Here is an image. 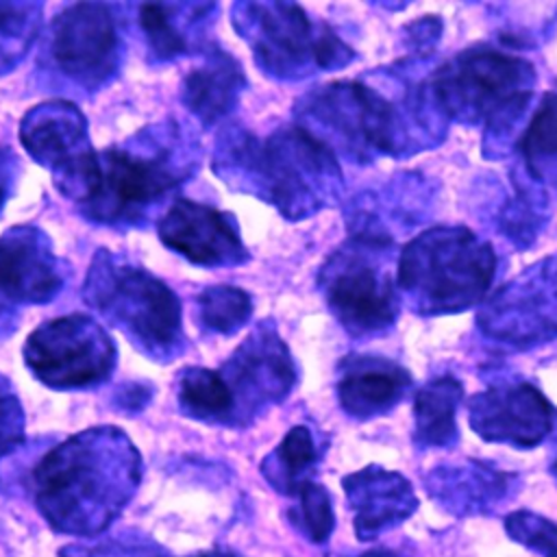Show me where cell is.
<instances>
[{"label": "cell", "mask_w": 557, "mask_h": 557, "mask_svg": "<svg viewBox=\"0 0 557 557\" xmlns=\"http://www.w3.org/2000/svg\"><path fill=\"white\" fill-rule=\"evenodd\" d=\"M137 481V453L122 433L91 431L48 453L37 470V503L63 533H96L124 507Z\"/></svg>", "instance_id": "cell-1"}, {"label": "cell", "mask_w": 557, "mask_h": 557, "mask_svg": "<svg viewBox=\"0 0 557 557\" xmlns=\"http://www.w3.org/2000/svg\"><path fill=\"white\" fill-rule=\"evenodd\" d=\"M494 268L490 244L468 228L437 226L403 248L396 285L426 313H455L485 296Z\"/></svg>", "instance_id": "cell-2"}, {"label": "cell", "mask_w": 557, "mask_h": 557, "mask_svg": "<svg viewBox=\"0 0 557 557\" xmlns=\"http://www.w3.org/2000/svg\"><path fill=\"white\" fill-rule=\"evenodd\" d=\"M533 67L500 50H468L442 65L433 76L437 102L468 122H511L533 89Z\"/></svg>", "instance_id": "cell-3"}, {"label": "cell", "mask_w": 557, "mask_h": 557, "mask_svg": "<svg viewBox=\"0 0 557 557\" xmlns=\"http://www.w3.org/2000/svg\"><path fill=\"white\" fill-rule=\"evenodd\" d=\"M91 287L94 307L124 324L146 348L170 350L181 331V309L168 285L133 268H100Z\"/></svg>", "instance_id": "cell-4"}, {"label": "cell", "mask_w": 557, "mask_h": 557, "mask_svg": "<svg viewBox=\"0 0 557 557\" xmlns=\"http://www.w3.org/2000/svg\"><path fill=\"white\" fill-rule=\"evenodd\" d=\"M113 344L87 315H67L39 326L26 342L24 359L52 387H83L107 376Z\"/></svg>", "instance_id": "cell-5"}, {"label": "cell", "mask_w": 557, "mask_h": 557, "mask_svg": "<svg viewBox=\"0 0 557 557\" xmlns=\"http://www.w3.org/2000/svg\"><path fill=\"white\" fill-rule=\"evenodd\" d=\"M183 174L165 154L141 157L126 150H107L96 157L83 202L98 220L128 218L152 205L181 183Z\"/></svg>", "instance_id": "cell-6"}, {"label": "cell", "mask_w": 557, "mask_h": 557, "mask_svg": "<svg viewBox=\"0 0 557 557\" xmlns=\"http://www.w3.org/2000/svg\"><path fill=\"white\" fill-rule=\"evenodd\" d=\"M363 250L366 244H359L339 261H331L324 278L333 313L352 333L383 331L396 318L394 285Z\"/></svg>", "instance_id": "cell-7"}, {"label": "cell", "mask_w": 557, "mask_h": 557, "mask_svg": "<svg viewBox=\"0 0 557 557\" xmlns=\"http://www.w3.org/2000/svg\"><path fill=\"white\" fill-rule=\"evenodd\" d=\"M261 15L250 24L255 48L270 70L292 72L313 61L318 67L339 65L348 59L344 44L329 30L313 33L307 15L292 4H257Z\"/></svg>", "instance_id": "cell-8"}, {"label": "cell", "mask_w": 557, "mask_h": 557, "mask_svg": "<svg viewBox=\"0 0 557 557\" xmlns=\"http://www.w3.org/2000/svg\"><path fill=\"white\" fill-rule=\"evenodd\" d=\"M468 416L483 440L529 448L553 431L555 409L531 383H516L476 394L468 403Z\"/></svg>", "instance_id": "cell-9"}, {"label": "cell", "mask_w": 557, "mask_h": 557, "mask_svg": "<svg viewBox=\"0 0 557 557\" xmlns=\"http://www.w3.org/2000/svg\"><path fill=\"white\" fill-rule=\"evenodd\" d=\"M117 33L111 15L100 4H76L52 26V57L63 74L98 83L115 67Z\"/></svg>", "instance_id": "cell-10"}, {"label": "cell", "mask_w": 557, "mask_h": 557, "mask_svg": "<svg viewBox=\"0 0 557 557\" xmlns=\"http://www.w3.org/2000/svg\"><path fill=\"white\" fill-rule=\"evenodd\" d=\"M159 235L165 246L191 263L228 265L246 259L235 224L218 209L191 200H178L170 207L159 224Z\"/></svg>", "instance_id": "cell-11"}, {"label": "cell", "mask_w": 557, "mask_h": 557, "mask_svg": "<svg viewBox=\"0 0 557 557\" xmlns=\"http://www.w3.org/2000/svg\"><path fill=\"white\" fill-rule=\"evenodd\" d=\"M22 141L37 161L57 165L67 191L76 189L96 157L83 148L85 122L67 102H52L35 109L24 120Z\"/></svg>", "instance_id": "cell-12"}, {"label": "cell", "mask_w": 557, "mask_h": 557, "mask_svg": "<svg viewBox=\"0 0 557 557\" xmlns=\"http://www.w3.org/2000/svg\"><path fill=\"white\" fill-rule=\"evenodd\" d=\"M315 109L346 137V141L366 150H394L398 133L396 113L374 89L359 83L329 85L315 102Z\"/></svg>", "instance_id": "cell-13"}, {"label": "cell", "mask_w": 557, "mask_h": 557, "mask_svg": "<svg viewBox=\"0 0 557 557\" xmlns=\"http://www.w3.org/2000/svg\"><path fill=\"white\" fill-rule=\"evenodd\" d=\"M346 496L355 509V533L361 540L403 522L418 500L409 481L396 472L368 468L344 479Z\"/></svg>", "instance_id": "cell-14"}, {"label": "cell", "mask_w": 557, "mask_h": 557, "mask_svg": "<svg viewBox=\"0 0 557 557\" xmlns=\"http://www.w3.org/2000/svg\"><path fill=\"white\" fill-rule=\"evenodd\" d=\"M61 278L35 231L15 228L0 237V294L11 300H48Z\"/></svg>", "instance_id": "cell-15"}, {"label": "cell", "mask_w": 557, "mask_h": 557, "mask_svg": "<svg viewBox=\"0 0 557 557\" xmlns=\"http://www.w3.org/2000/svg\"><path fill=\"white\" fill-rule=\"evenodd\" d=\"M411 385L405 368L381 357H352L344 366L337 396L346 413L372 418L392 409Z\"/></svg>", "instance_id": "cell-16"}, {"label": "cell", "mask_w": 557, "mask_h": 557, "mask_svg": "<svg viewBox=\"0 0 557 557\" xmlns=\"http://www.w3.org/2000/svg\"><path fill=\"white\" fill-rule=\"evenodd\" d=\"M242 72L226 54L211 57L185 81V102L205 122H215L237 100Z\"/></svg>", "instance_id": "cell-17"}, {"label": "cell", "mask_w": 557, "mask_h": 557, "mask_svg": "<svg viewBox=\"0 0 557 557\" xmlns=\"http://www.w3.org/2000/svg\"><path fill=\"white\" fill-rule=\"evenodd\" d=\"M463 396V387L457 379L444 376L424 385L416 394V440L426 446L450 444L457 435L455 411Z\"/></svg>", "instance_id": "cell-18"}, {"label": "cell", "mask_w": 557, "mask_h": 557, "mask_svg": "<svg viewBox=\"0 0 557 557\" xmlns=\"http://www.w3.org/2000/svg\"><path fill=\"white\" fill-rule=\"evenodd\" d=\"M181 403L196 418L224 420L235 413V398L220 372L189 368L181 379Z\"/></svg>", "instance_id": "cell-19"}, {"label": "cell", "mask_w": 557, "mask_h": 557, "mask_svg": "<svg viewBox=\"0 0 557 557\" xmlns=\"http://www.w3.org/2000/svg\"><path fill=\"white\" fill-rule=\"evenodd\" d=\"M315 444L307 426H294L270 459V481L294 494L305 481V472L315 463Z\"/></svg>", "instance_id": "cell-20"}, {"label": "cell", "mask_w": 557, "mask_h": 557, "mask_svg": "<svg viewBox=\"0 0 557 557\" xmlns=\"http://www.w3.org/2000/svg\"><path fill=\"white\" fill-rule=\"evenodd\" d=\"M202 322L218 333H233L250 313V298L237 287H211L200 296Z\"/></svg>", "instance_id": "cell-21"}, {"label": "cell", "mask_w": 557, "mask_h": 557, "mask_svg": "<svg viewBox=\"0 0 557 557\" xmlns=\"http://www.w3.org/2000/svg\"><path fill=\"white\" fill-rule=\"evenodd\" d=\"M294 496L298 498L296 507V522H300L302 531L309 535L311 542H326L335 527V516H333V505L329 492L311 481H305Z\"/></svg>", "instance_id": "cell-22"}, {"label": "cell", "mask_w": 557, "mask_h": 557, "mask_svg": "<svg viewBox=\"0 0 557 557\" xmlns=\"http://www.w3.org/2000/svg\"><path fill=\"white\" fill-rule=\"evenodd\" d=\"M505 529L542 557H557V522L531 511H513L505 518Z\"/></svg>", "instance_id": "cell-23"}, {"label": "cell", "mask_w": 557, "mask_h": 557, "mask_svg": "<svg viewBox=\"0 0 557 557\" xmlns=\"http://www.w3.org/2000/svg\"><path fill=\"white\" fill-rule=\"evenodd\" d=\"M170 11L172 7L165 4H144L139 15L152 50L165 59L185 52L187 46L185 35H181V30L172 24Z\"/></svg>", "instance_id": "cell-24"}, {"label": "cell", "mask_w": 557, "mask_h": 557, "mask_svg": "<svg viewBox=\"0 0 557 557\" xmlns=\"http://www.w3.org/2000/svg\"><path fill=\"white\" fill-rule=\"evenodd\" d=\"M22 440V416L15 398L0 389V455Z\"/></svg>", "instance_id": "cell-25"}, {"label": "cell", "mask_w": 557, "mask_h": 557, "mask_svg": "<svg viewBox=\"0 0 557 557\" xmlns=\"http://www.w3.org/2000/svg\"><path fill=\"white\" fill-rule=\"evenodd\" d=\"M361 557H396L392 550H385V548H379V550H370V553H366V555H361Z\"/></svg>", "instance_id": "cell-26"}, {"label": "cell", "mask_w": 557, "mask_h": 557, "mask_svg": "<svg viewBox=\"0 0 557 557\" xmlns=\"http://www.w3.org/2000/svg\"><path fill=\"white\" fill-rule=\"evenodd\" d=\"M198 557H235V555H198Z\"/></svg>", "instance_id": "cell-27"}, {"label": "cell", "mask_w": 557, "mask_h": 557, "mask_svg": "<svg viewBox=\"0 0 557 557\" xmlns=\"http://www.w3.org/2000/svg\"><path fill=\"white\" fill-rule=\"evenodd\" d=\"M553 472L557 474V459H555V463H553Z\"/></svg>", "instance_id": "cell-28"}, {"label": "cell", "mask_w": 557, "mask_h": 557, "mask_svg": "<svg viewBox=\"0 0 557 557\" xmlns=\"http://www.w3.org/2000/svg\"><path fill=\"white\" fill-rule=\"evenodd\" d=\"M0 200H2V189H0Z\"/></svg>", "instance_id": "cell-29"}]
</instances>
